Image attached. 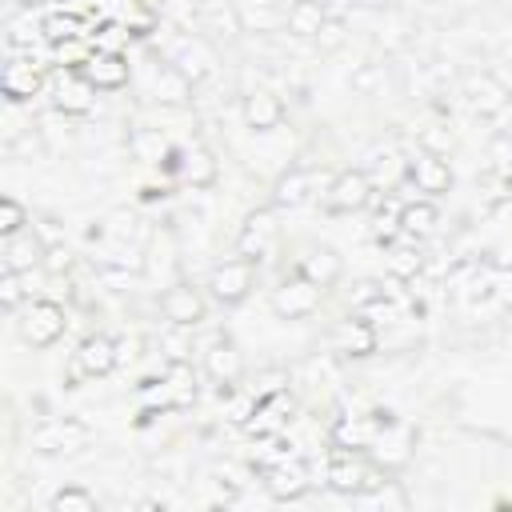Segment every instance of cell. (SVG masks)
I'll return each mask as SVG.
<instances>
[{"label":"cell","mask_w":512,"mask_h":512,"mask_svg":"<svg viewBox=\"0 0 512 512\" xmlns=\"http://www.w3.org/2000/svg\"><path fill=\"white\" fill-rule=\"evenodd\" d=\"M88 444H92V428L76 416H48L28 436V448L40 456H76Z\"/></svg>","instance_id":"obj_1"},{"label":"cell","mask_w":512,"mask_h":512,"mask_svg":"<svg viewBox=\"0 0 512 512\" xmlns=\"http://www.w3.org/2000/svg\"><path fill=\"white\" fill-rule=\"evenodd\" d=\"M164 60H168V64H176L192 84H204V80H208V76H216V68H220L216 48H212L204 36H192V32H184V36L168 40V44H164Z\"/></svg>","instance_id":"obj_2"},{"label":"cell","mask_w":512,"mask_h":512,"mask_svg":"<svg viewBox=\"0 0 512 512\" xmlns=\"http://www.w3.org/2000/svg\"><path fill=\"white\" fill-rule=\"evenodd\" d=\"M332 492H344V496H368V492H380L388 480L380 468H372L368 460L360 456H344L336 452L332 464H328V480H324Z\"/></svg>","instance_id":"obj_3"},{"label":"cell","mask_w":512,"mask_h":512,"mask_svg":"<svg viewBox=\"0 0 512 512\" xmlns=\"http://www.w3.org/2000/svg\"><path fill=\"white\" fill-rule=\"evenodd\" d=\"M116 364H120V344L112 336L96 332V336H84V344L76 348L72 368H68V380L72 384L76 380H96V376H108Z\"/></svg>","instance_id":"obj_4"},{"label":"cell","mask_w":512,"mask_h":512,"mask_svg":"<svg viewBox=\"0 0 512 512\" xmlns=\"http://www.w3.org/2000/svg\"><path fill=\"white\" fill-rule=\"evenodd\" d=\"M64 308L60 304H52V300H32L28 308H24V316H20V336H24V344H32V348H48V344H56L60 336H64Z\"/></svg>","instance_id":"obj_5"},{"label":"cell","mask_w":512,"mask_h":512,"mask_svg":"<svg viewBox=\"0 0 512 512\" xmlns=\"http://www.w3.org/2000/svg\"><path fill=\"white\" fill-rule=\"evenodd\" d=\"M252 280H256V268H252V260H224V264H216L212 272H208V292H212V300H220V304H240L248 292H252Z\"/></svg>","instance_id":"obj_6"},{"label":"cell","mask_w":512,"mask_h":512,"mask_svg":"<svg viewBox=\"0 0 512 512\" xmlns=\"http://www.w3.org/2000/svg\"><path fill=\"white\" fill-rule=\"evenodd\" d=\"M328 176L324 172H312V168H292L276 180V192H272V204L276 208H304L308 200H316L320 192H328Z\"/></svg>","instance_id":"obj_7"},{"label":"cell","mask_w":512,"mask_h":512,"mask_svg":"<svg viewBox=\"0 0 512 512\" xmlns=\"http://www.w3.org/2000/svg\"><path fill=\"white\" fill-rule=\"evenodd\" d=\"M372 200V180L364 168H348L340 176H332L328 192H324V208L328 212H360Z\"/></svg>","instance_id":"obj_8"},{"label":"cell","mask_w":512,"mask_h":512,"mask_svg":"<svg viewBox=\"0 0 512 512\" xmlns=\"http://www.w3.org/2000/svg\"><path fill=\"white\" fill-rule=\"evenodd\" d=\"M320 284H312V280H284L276 292H272V312L280 316V320H304V316H312L316 308H320Z\"/></svg>","instance_id":"obj_9"},{"label":"cell","mask_w":512,"mask_h":512,"mask_svg":"<svg viewBox=\"0 0 512 512\" xmlns=\"http://www.w3.org/2000/svg\"><path fill=\"white\" fill-rule=\"evenodd\" d=\"M276 212L272 208H260V212H252L248 220H244V228H240V236H236V252L244 256V260H264L268 252H272V244H276Z\"/></svg>","instance_id":"obj_10"},{"label":"cell","mask_w":512,"mask_h":512,"mask_svg":"<svg viewBox=\"0 0 512 512\" xmlns=\"http://www.w3.org/2000/svg\"><path fill=\"white\" fill-rule=\"evenodd\" d=\"M260 484H264V492H268L272 500H300L312 480H308V468L288 456V460H280V464L260 468Z\"/></svg>","instance_id":"obj_11"},{"label":"cell","mask_w":512,"mask_h":512,"mask_svg":"<svg viewBox=\"0 0 512 512\" xmlns=\"http://www.w3.org/2000/svg\"><path fill=\"white\" fill-rule=\"evenodd\" d=\"M404 168H408V176L416 180L420 192H428V196H444V192H452V168H448V160H444L440 152L420 148Z\"/></svg>","instance_id":"obj_12"},{"label":"cell","mask_w":512,"mask_h":512,"mask_svg":"<svg viewBox=\"0 0 512 512\" xmlns=\"http://www.w3.org/2000/svg\"><path fill=\"white\" fill-rule=\"evenodd\" d=\"M160 308H164V320L172 328H196L204 320V296L192 284H172L160 296Z\"/></svg>","instance_id":"obj_13"},{"label":"cell","mask_w":512,"mask_h":512,"mask_svg":"<svg viewBox=\"0 0 512 512\" xmlns=\"http://www.w3.org/2000/svg\"><path fill=\"white\" fill-rule=\"evenodd\" d=\"M464 96L480 116H500L508 108V84H500L492 72H472L464 80Z\"/></svg>","instance_id":"obj_14"},{"label":"cell","mask_w":512,"mask_h":512,"mask_svg":"<svg viewBox=\"0 0 512 512\" xmlns=\"http://www.w3.org/2000/svg\"><path fill=\"white\" fill-rule=\"evenodd\" d=\"M332 352H340V356H372L376 352V328L364 316L340 320L332 328Z\"/></svg>","instance_id":"obj_15"},{"label":"cell","mask_w":512,"mask_h":512,"mask_svg":"<svg viewBox=\"0 0 512 512\" xmlns=\"http://www.w3.org/2000/svg\"><path fill=\"white\" fill-rule=\"evenodd\" d=\"M100 92H116V88H124L128 84V76H132V68H128V60L120 56V52H96V56H88L84 60V68H80Z\"/></svg>","instance_id":"obj_16"},{"label":"cell","mask_w":512,"mask_h":512,"mask_svg":"<svg viewBox=\"0 0 512 512\" xmlns=\"http://www.w3.org/2000/svg\"><path fill=\"white\" fill-rule=\"evenodd\" d=\"M280 120H284V104H280L276 92L252 88V92L244 96V124H248L252 132H272Z\"/></svg>","instance_id":"obj_17"},{"label":"cell","mask_w":512,"mask_h":512,"mask_svg":"<svg viewBox=\"0 0 512 512\" xmlns=\"http://www.w3.org/2000/svg\"><path fill=\"white\" fill-rule=\"evenodd\" d=\"M44 256V244L40 236L32 232H16V236H4V248H0V264L4 272H32Z\"/></svg>","instance_id":"obj_18"},{"label":"cell","mask_w":512,"mask_h":512,"mask_svg":"<svg viewBox=\"0 0 512 512\" xmlns=\"http://www.w3.org/2000/svg\"><path fill=\"white\" fill-rule=\"evenodd\" d=\"M192 88H196V84H192L176 64H168V60L160 64V60H156V68H152V96H156L160 104H188V100H192Z\"/></svg>","instance_id":"obj_19"},{"label":"cell","mask_w":512,"mask_h":512,"mask_svg":"<svg viewBox=\"0 0 512 512\" xmlns=\"http://www.w3.org/2000/svg\"><path fill=\"white\" fill-rule=\"evenodd\" d=\"M240 16V28L244 32H276V28H288V8H280L276 0H244L236 8Z\"/></svg>","instance_id":"obj_20"},{"label":"cell","mask_w":512,"mask_h":512,"mask_svg":"<svg viewBox=\"0 0 512 512\" xmlns=\"http://www.w3.org/2000/svg\"><path fill=\"white\" fill-rule=\"evenodd\" d=\"M204 368H208V376H212L216 384H236L240 372H244V356H240V348H236L232 340H216V344L204 352Z\"/></svg>","instance_id":"obj_21"},{"label":"cell","mask_w":512,"mask_h":512,"mask_svg":"<svg viewBox=\"0 0 512 512\" xmlns=\"http://www.w3.org/2000/svg\"><path fill=\"white\" fill-rule=\"evenodd\" d=\"M0 92H4V100L20 104V100H28V96L40 92V72L32 64H24V60H8L4 64V76H0Z\"/></svg>","instance_id":"obj_22"},{"label":"cell","mask_w":512,"mask_h":512,"mask_svg":"<svg viewBox=\"0 0 512 512\" xmlns=\"http://www.w3.org/2000/svg\"><path fill=\"white\" fill-rule=\"evenodd\" d=\"M92 96H96V84L84 72L56 80V108H64V112H88L92 108Z\"/></svg>","instance_id":"obj_23"},{"label":"cell","mask_w":512,"mask_h":512,"mask_svg":"<svg viewBox=\"0 0 512 512\" xmlns=\"http://www.w3.org/2000/svg\"><path fill=\"white\" fill-rule=\"evenodd\" d=\"M300 276L320 288H332L340 280V256L332 248H312L308 256H300Z\"/></svg>","instance_id":"obj_24"},{"label":"cell","mask_w":512,"mask_h":512,"mask_svg":"<svg viewBox=\"0 0 512 512\" xmlns=\"http://www.w3.org/2000/svg\"><path fill=\"white\" fill-rule=\"evenodd\" d=\"M324 24H328V8H324V4H316V0H296V4H288V28H292L296 36H320Z\"/></svg>","instance_id":"obj_25"},{"label":"cell","mask_w":512,"mask_h":512,"mask_svg":"<svg viewBox=\"0 0 512 512\" xmlns=\"http://www.w3.org/2000/svg\"><path fill=\"white\" fill-rule=\"evenodd\" d=\"M180 172H184V180H188L192 188H208V184L216 180V160H212L208 148H192V152H184Z\"/></svg>","instance_id":"obj_26"},{"label":"cell","mask_w":512,"mask_h":512,"mask_svg":"<svg viewBox=\"0 0 512 512\" xmlns=\"http://www.w3.org/2000/svg\"><path fill=\"white\" fill-rule=\"evenodd\" d=\"M436 204H428V200H416V204H404L400 208V232L404 236H424V232H432L436 228Z\"/></svg>","instance_id":"obj_27"},{"label":"cell","mask_w":512,"mask_h":512,"mask_svg":"<svg viewBox=\"0 0 512 512\" xmlns=\"http://www.w3.org/2000/svg\"><path fill=\"white\" fill-rule=\"evenodd\" d=\"M372 440V428H368V420H352V416H340L336 424H332V444L336 448H364Z\"/></svg>","instance_id":"obj_28"},{"label":"cell","mask_w":512,"mask_h":512,"mask_svg":"<svg viewBox=\"0 0 512 512\" xmlns=\"http://www.w3.org/2000/svg\"><path fill=\"white\" fill-rule=\"evenodd\" d=\"M48 508H52V512H96L100 504H96V496H92L88 488L68 484V488H60V492L48 500Z\"/></svg>","instance_id":"obj_29"},{"label":"cell","mask_w":512,"mask_h":512,"mask_svg":"<svg viewBox=\"0 0 512 512\" xmlns=\"http://www.w3.org/2000/svg\"><path fill=\"white\" fill-rule=\"evenodd\" d=\"M132 152H136V160H148V164H156L164 152H168V140L156 132V128H136L132 132Z\"/></svg>","instance_id":"obj_30"},{"label":"cell","mask_w":512,"mask_h":512,"mask_svg":"<svg viewBox=\"0 0 512 512\" xmlns=\"http://www.w3.org/2000/svg\"><path fill=\"white\" fill-rule=\"evenodd\" d=\"M24 224H28L24 204L16 196H0V236H16L24 232Z\"/></svg>","instance_id":"obj_31"},{"label":"cell","mask_w":512,"mask_h":512,"mask_svg":"<svg viewBox=\"0 0 512 512\" xmlns=\"http://www.w3.org/2000/svg\"><path fill=\"white\" fill-rule=\"evenodd\" d=\"M420 268H424V256H420L416 248H396V252L388 256V272H392L396 280H412Z\"/></svg>","instance_id":"obj_32"},{"label":"cell","mask_w":512,"mask_h":512,"mask_svg":"<svg viewBox=\"0 0 512 512\" xmlns=\"http://www.w3.org/2000/svg\"><path fill=\"white\" fill-rule=\"evenodd\" d=\"M204 28H208L212 36H224V40H232L236 32H244V28H240V16H236V8H232V12L208 8V12H204Z\"/></svg>","instance_id":"obj_33"},{"label":"cell","mask_w":512,"mask_h":512,"mask_svg":"<svg viewBox=\"0 0 512 512\" xmlns=\"http://www.w3.org/2000/svg\"><path fill=\"white\" fill-rule=\"evenodd\" d=\"M40 32H44L48 40H76V36H80V20H76V16H48V20L40 24Z\"/></svg>","instance_id":"obj_34"},{"label":"cell","mask_w":512,"mask_h":512,"mask_svg":"<svg viewBox=\"0 0 512 512\" xmlns=\"http://www.w3.org/2000/svg\"><path fill=\"white\" fill-rule=\"evenodd\" d=\"M20 280H24V272H4V288H0V304L4 308H16L24 300L28 288H20Z\"/></svg>","instance_id":"obj_35"},{"label":"cell","mask_w":512,"mask_h":512,"mask_svg":"<svg viewBox=\"0 0 512 512\" xmlns=\"http://www.w3.org/2000/svg\"><path fill=\"white\" fill-rule=\"evenodd\" d=\"M256 408H260V400H252V396H240V400H232V408H228V420H232V424H248V420L256 416Z\"/></svg>","instance_id":"obj_36"},{"label":"cell","mask_w":512,"mask_h":512,"mask_svg":"<svg viewBox=\"0 0 512 512\" xmlns=\"http://www.w3.org/2000/svg\"><path fill=\"white\" fill-rule=\"evenodd\" d=\"M48 268H68V248H52L48 252Z\"/></svg>","instance_id":"obj_37"},{"label":"cell","mask_w":512,"mask_h":512,"mask_svg":"<svg viewBox=\"0 0 512 512\" xmlns=\"http://www.w3.org/2000/svg\"><path fill=\"white\" fill-rule=\"evenodd\" d=\"M316 4H324V8H328V4H336V0H316Z\"/></svg>","instance_id":"obj_38"},{"label":"cell","mask_w":512,"mask_h":512,"mask_svg":"<svg viewBox=\"0 0 512 512\" xmlns=\"http://www.w3.org/2000/svg\"><path fill=\"white\" fill-rule=\"evenodd\" d=\"M504 176H508V184H512V164H508V172H504Z\"/></svg>","instance_id":"obj_39"}]
</instances>
